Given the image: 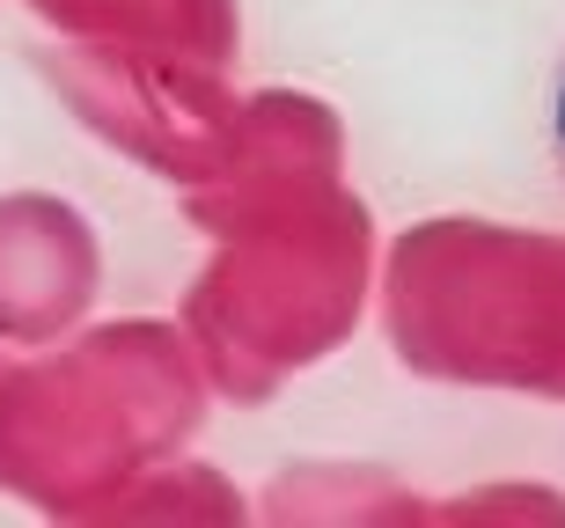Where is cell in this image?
Instances as JSON below:
<instances>
[{
  "mask_svg": "<svg viewBox=\"0 0 565 528\" xmlns=\"http://www.w3.org/2000/svg\"><path fill=\"white\" fill-rule=\"evenodd\" d=\"M551 170H558V184H565V60H558V74H551Z\"/></svg>",
  "mask_w": 565,
  "mask_h": 528,
  "instance_id": "1",
  "label": "cell"
}]
</instances>
